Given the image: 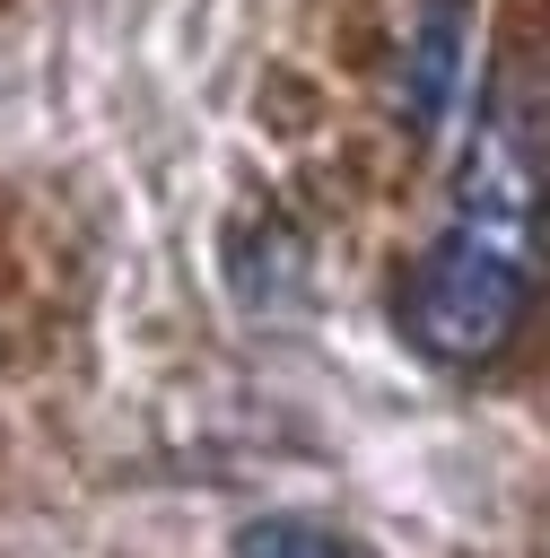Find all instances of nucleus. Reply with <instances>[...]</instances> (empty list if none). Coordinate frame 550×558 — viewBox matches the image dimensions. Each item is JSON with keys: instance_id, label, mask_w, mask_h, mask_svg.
Segmentation results:
<instances>
[{"instance_id": "nucleus-1", "label": "nucleus", "mask_w": 550, "mask_h": 558, "mask_svg": "<svg viewBox=\"0 0 550 558\" xmlns=\"http://www.w3.org/2000/svg\"><path fill=\"white\" fill-rule=\"evenodd\" d=\"M550 262V78H506L471 131L445 227L402 279V340L428 366H489Z\"/></svg>"}, {"instance_id": "nucleus-2", "label": "nucleus", "mask_w": 550, "mask_h": 558, "mask_svg": "<svg viewBox=\"0 0 550 558\" xmlns=\"http://www.w3.org/2000/svg\"><path fill=\"white\" fill-rule=\"evenodd\" d=\"M454 78H463V0H428L419 26H410V52H402V113H410V131L445 122Z\"/></svg>"}, {"instance_id": "nucleus-3", "label": "nucleus", "mask_w": 550, "mask_h": 558, "mask_svg": "<svg viewBox=\"0 0 550 558\" xmlns=\"http://www.w3.org/2000/svg\"><path fill=\"white\" fill-rule=\"evenodd\" d=\"M236 558H367V549L323 514H253L236 523Z\"/></svg>"}]
</instances>
